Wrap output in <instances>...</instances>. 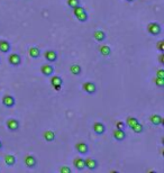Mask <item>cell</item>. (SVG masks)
Returning a JSON list of instances; mask_svg holds the SVG:
<instances>
[{
  "instance_id": "13",
  "label": "cell",
  "mask_w": 164,
  "mask_h": 173,
  "mask_svg": "<svg viewBox=\"0 0 164 173\" xmlns=\"http://www.w3.org/2000/svg\"><path fill=\"white\" fill-rule=\"evenodd\" d=\"M51 84L55 88V89H60L63 84V80L60 75H54V77L51 78Z\"/></svg>"
},
{
  "instance_id": "10",
  "label": "cell",
  "mask_w": 164,
  "mask_h": 173,
  "mask_svg": "<svg viewBox=\"0 0 164 173\" xmlns=\"http://www.w3.org/2000/svg\"><path fill=\"white\" fill-rule=\"evenodd\" d=\"M76 150L79 154L84 155V154H87L89 152V146H88V144H87V143L80 142V143H78V144L76 145Z\"/></svg>"
},
{
  "instance_id": "4",
  "label": "cell",
  "mask_w": 164,
  "mask_h": 173,
  "mask_svg": "<svg viewBox=\"0 0 164 173\" xmlns=\"http://www.w3.org/2000/svg\"><path fill=\"white\" fill-rule=\"evenodd\" d=\"M8 62H9V64L13 65V66H18L21 63V58H20V55L17 54V53H13V54L9 55Z\"/></svg>"
},
{
  "instance_id": "11",
  "label": "cell",
  "mask_w": 164,
  "mask_h": 173,
  "mask_svg": "<svg viewBox=\"0 0 164 173\" xmlns=\"http://www.w3.org/2000/svg\"><path fill=\"white\" fill-rule=\"evenodd\" d=\"M41 72L45 77H52V74L54 73V68L50 64H44L41 68Z\"/></svg>"
},
{
  "instance_id": "8",
  "label": "cell",
  "mask_w": 164,
  "mask_h": 173,
  "mask_svg": "<svg viewBox=\"0 0 164 173\" xmlns=\"http://www.w3.org/2000/svg\"><path fill=\"white\" fill-rule=\"evenodd\" d=\"M150 122H151L152 125H154V126H160V125H164V119L162 116L158 115V114H155V115H152L150 117Z\"/></svg>"
},
{
  "instance_id": "27",
  "label": "cell",
  "mask_w": 164,
  "mask_h": 173,
  "mask_svg": "<svg viewBox=\"0 0 164 173\" xmlns=\"http://www.w3.org/2000/svg\"><path fill=\"white\" fill-rule=\"evenodd\" d=\"M83 11H86V9L83 8V7L80 5V6H76L73 8V14H74V16H78V15H80L81 13Z\"/></svg>"
},
{
  "instance_id": "2",
  "label": "cell",
  "mask_w": 164,
  "mask_h": 173,
  "mask_svg": "<svg viewBox=\"0 0 164 173\" xmlns=\"http://www.w3.org/2000/svg\"><path fill=\"white\" fill-rule=\"evenodd\" d=\"M82 89L84 90L88 95H95L96 91H97V85H96L95 82L88 81V82H84V83H83Z\"/></svg>"
},
{
  "instance_id": "31",
  "label": "cell",
  "mask_w": 164,
  "mask_h": 173,
  "mask_svg": "<svg viewBox=\"0 0 164 173\" xmlns=\"http://www.w3.org/2000/svg\"><path fill=\"white\" fill-rule=\"evenodd\" d=\"M116 128L117 129H125V124L123 122H116Z\"/></svg>"
},
{
  "instance_id": "9",
  "label": "cell",
  "mask_w": 164,
  "mask_h": 173,
  "mask_svg": "<svg viewBox=\"0 0 164 173\" xmlns=\"http://www.w3.org/2000/svg\"><path fill=\"white\" fill-rule=\"evenodd\" d=\"M84 163H86V167L90 170V171H95L96 169L98 167V161L95 160V159H91V157H89L87 160H84Z\"/></svg>"
},
{
  "instance_id": "22",
  "label": "cell",
  "mask_w": 164,
  "mask_h": 173,
  "mask_svg": "<svg viewBox=\"0 0 164 173\" xmlns=\"http://www.w3.org/2000/svg\"><path fill=\"white\" fill-rule=\"evenodd\" d=\"M81 66L79 64H73L70 66V72L72 73V74H74V75H80L81 74Z\"/></svg>"
},
{
  "instance_id": "18",
  "label": "cell",
  "mask_w": 164,
  "mask_h": 173,
  "mask_svg": "<svg viewBox=\"0 0 164 173\" xmlns=\"http://www.w3.org/2000/svg\"><path fill=\"white\" fill-rule=\"evenodd\" d=\"M28 54H29V56L32 58H39V55H41V51H39L38 47L33 46V47H31V48L28 50Z\"/></svg>"
},
{
  "instance_id": "16",
  "label": "cell",
  "mask_w": 164,
  "mask_h": 173,
  "mask_svg": "<svg viewBox=\"0 0 164 173\" xmlns=\"http://www.w3.org/2000/svg\"><path fill=\"white\" fill-rule=\"evenodd\" d=\"M73 164H74V167L78 171H82V170L86 169V163H84V160L82 157H76L73 160Z\"/></svg>"
},
{
  "instance_id": "26",
  "label": "cell",
  "mask_w": 164,
  "mask_h": 173,
  "mask_svg": "<svg viewBox=\"0 0 164 173\" xmlns=\"http://www.w3.org/2000/svg\"><path fill=\"white\" fill-rule=\"evenodd\" d=\"M81 5V2H80V0H68V6L70 8H74L76 6H80Z\"/></svg>"
},
{
  "instance_id": "33",
  "label": "cell",
  "mask_w": 164,
  "mask_h": 173,
  "mask_svg": "<svg viewBox=\"0 0 164 173\" xmlns=\"http://www.w3.org/2000/svg\"><path fill=\"white\" fill-rule=\"evenodd\" d=\"M160 63H161V64H164V52L163 53H161V55H160Z\"/></svg>"
},
{
  "instance_id": "7",
  "label": "cell",
  "mask_w": 164,
  "mask_h": 173,
  "mask_svg": "<svg viewBox=\"0 0 164 173\" xmlns=\"http://www.w3.org/2000/svg\"><path fill=\"white\" fill-rule=\"evenodd\" d=\"M92 129H93V132H95L97 135H102V134H105V132H106V126H105L102 122H97L93 124Z\"/></svg>"
},
{
  "instance_id": "1",
  "label": "cell",
  "mask_w": 164,
  "mask_h": 173,
  "mask_svg": "<svg viewBox=\"0 0 164 173\" xmlns=\"http://www.w3.org/2000/svg\"><path fill=\"white\" fill-rule=\"evenodd\" d=\"M147 32L153 36H158L162 33V27L158 23H150L147 26Z\"/></svg>"
},
{
  "instance_id": "5",
  "label": "cell",
  "mask_w": 164,
  "mask_h": 173,
  "mask_svg": "<svg viewBox=\"0 0 164 173\" xmlns=\"http://www.w3.org/2000/svg\"><path fill=\"white\" fill-rule=\"evenodd\" d=\"M24 163H25V165L27 167L33 169V167H36L37 160H36V157H35L34 155H27V156L25 157V160H24Z\"/></svg>"
},
{
  "instance_id": "23",
  "label": "cell",
  "mask_w": 164,
  "mask_h": 173,
  "mask_svg": "<svg viewBox=\"0 0 164 173\" xmlns=\"http://www.w3.org/2000/svg\"><path fill=\"white\" fill-rule=\"evenodd\" d=\"M133 132L134 133H136V134H140V133H143L144 132V126L140 124V122H137V124H135L134 126L132 127Z\"/></svg>"
},
{
  "instance_id": "21",
  "label": "cell",
  "mask_w": 164,
  "mask_h": 173,
  "mask_svg": "<svg viewBox=\"0 0 164 173\" xmlns=\"http://www.w3.org/2000/svg\"><path fill=\"white\" fill-rule=\"evenodd\" d=\"M99 52H100V54L102 56H109L111 54V48L108 45H102L99 48Z\"/></svg>"
},
{
  "instance_id": "15",
  "label": "cell",
  "mask_w": 164,
  "mask_h": 173,
  "mask_svg": "<svg viewBox=\"0 0 164 173\" xmlns=\"http://www.w3.org/2000/svg\"><path fill=\"white\" fill-rule=\"evenodd\" d=\"M11 50V45L6 39H0V52L1 53H9Z\"/></svg>"
},
{
  "instance_id": "29",
  "label": "cell",
  "mask_w": 164,
  "mask_h": 173,
  "mask_svg": "<svg viewBox=\"0 0 164 173\" xmlns=\"http://www.w3.org/2000/svg\"><path fill=\"white\" fill-rule=\"evenodd\" d=\"M156 47H158V50L161 53H163L164 52V41H158V44H156Z\"/></svg>"
},
{
  "instance_id": "17",
  "label": "cell",
  "mask_w": 164,
  "mask_h": 173,
  "mask_svg": "<svg viewBox=\"0 0 164 173\" xmlns=\"http://www.w3.org/2000/svg\"><path fill=\"white\" fill-rule=\"evenodd\" d=\"M93 38L97 41V42H103L106 39V33L101 29H97L93 32Z\"/></svg>"
},
{
  "instance_id": "32",
  "label": "cell",
  "mask_w": 164,
  "mask_h": 173,
  "mask_svg": "<svg viewBox=\"0 0 164 173\" xmlns=\"http://www.w3.org/2000/svg\"><path fill=\"white\" fill-rule=\"evenodd\" d=\"M156 77L164 79V69H160V70L156 71Z\"/></svg>"
},
{
  "instance_id": "35",
  "label": "cell",
  "mask_w": 164,
  "mask_h": 173,
  "mask_svg": "<svg viewBox=\"0 0 164 173\" xmlns=\"http://www.w3.org/2000/svg\"><path fill=\"white\" fill-rule=\"evenodd\" d=\"M125 1H127V2H133L134 0H125Z\"/></svg>"
},
{
  "instance_id": "30",
  "label": "cell",
  "mask_w": 164,
  "mask_h": 173,
  "mask_svg": "<svg viewBox=\"0 0 164 173\" xmlns=\"http://www.w3.org/2000/svg\"><path fill=\"white\" fill-rule=\"evenodd\" d=\"M72 170L69 167H60V173H71Z\"/></svg>"
},
{
  "instance_id": "12",
  "label": "cell",
  "mask_w": 164,
  "mask_h": 173,
  "mask_svg": "<svg viewBox=\"0 0 164 173\" xmlns=\"http://www.w3.org/2000/svg\"><path fill=\"white\" fill-rule=\"evenodd\" d=\"M45 55V58L51 62V63H53V62H55L57 61V53L55 51H53V50H48V51H46L44 53Z\"/></svg>"
},
{
  "instance_id": "24",
  "label": "cell",
  "mask_w": 164,
  "mask_h": 173,
  "mask_svg": "<svg viewBox=\"0 0 164 173\" xmlns=\"http://www.w3.org/2000/svg\"><path fill=\"white\" fill-rule=\"evenodd\" d=\"M139 120L136 118V117H128V118H127V120H126V125L129 127V128H132L133 126H134L135 124H137Z\"/></svg>"
},
{
  "instance_id": "6",
  "label": "cell",
  "mask_w": 164,
  "mask_h": 173,
  "mask_svg": "<svg viewBox=\"0 0 164 173\" xmlns=\"http://www.w3.org/2000/svg\"><path fill=\"white\" fill-rule=\"evenodd\" d=\"M15 103H16L15 98H14L13 96H10V95H6V96L2 98V105H4L5 107H7V108H11V107H14Z\"/></svg>"
},
{
  "instance_id": "3",
  "label": "cell",
  "mask_w": 164,
  "mask_h": 173,
  "mask_svg": "<svg viewBox=\"0 0 164 173\" xmlns=\"http://www.w3.org/2000/svg\"><path fill=\"white\" fill-rule=\"evenodd\" d=\"M19 120L18 119H15V118H10L8 119L6 122V126L7 128L9 129L10 132H17L19 129Z\"/></svg>"
},
{
  "instance_id": "20",
  "label": "cell",
  "mask_w": 164,
  "mask_h": 173,
  "mask_svg": "<svg viewBox=\"0 0 164 173\" xmlns=\"http://www.w3.org/2000/svg\"><path fill=\"white\" fill-rule=\"evenodd\" d=\"M44 140L46 142H53L54 140H55V133L53 132V130H46V132H44Z\"/></svg>"
},
{
  "instance_id": "28",
  "label": "cell",
  "mask_w": 164,
  "mask_h": 173,
  "mask_svg": "<svg viewBox=\"0 0 164 173\" xmlns=\"http://www.w3.org/2000/svg\"><path fill=\"white\" fill-rule=\"evenodd\" d=\"M154 82H155V84L158 85V88H163L164 87V79H162V78L155 77V79H154Z\"/></svg>"
},
{
  "instance_id": "19",
  "label": "cell",
  "mask_w": 164,
  "mask_h": 173,
  "mask_svg": "<svg viewBox=\"0 0 164 173\" xmlns=\"http://www.w3.org/2000/svg\"><path fill=\"white\" fill-rule=\"evenodd\" d=\"M5 163H6L8 167H13V165H15V163H16V157L14 156V155H11V154H7V155H5Z\"/></svg>"
},
{
  "instance_id": "34",
  "label": "cell",
  "mask_w": 164,
  "mask_h": 173,
  "mask_svg": "<svg viewBox=\"0 0 164 173\" xmlns=\"http://www.w3.org/2000/svg\"><path fill=\"white\" fill-rule=\"evenodd\" d=\"M1 148H2V142L0 141V150H1Z\"/></svg>"
},
{
  "instance_id": "25",
  "label": "cell",
  "mask_w": 164,
  "mask_h": 173,
  "mask_svg": "<svg viewBox=\"0 0 164 173\" xmlns=\"http://www.w3.org/2000/svg\"><path fill=\"white\" fill-rule=\"evenodd\" d=\"M76 17L79 21H81V23H86V21L88 20V14H87V11H83V13H81L80 15L76 16Z\"/></svg>"
},
{
  "instance_id": "14",
  "label": "cell",
  "mask_w": 164,
  "mask_h": 173,
  "mask_svg": "<svg viewBox=\"0 0 164 173\" xmlns=\"http://www.w3.org/2000/svg\"><path fill=\"white\" fill-rule=\"evenodd\" d=\"M114 138L116 141L121 142L126 138V133H125V129H115L114 130Z\"/></svg>"
}]
</instances>
